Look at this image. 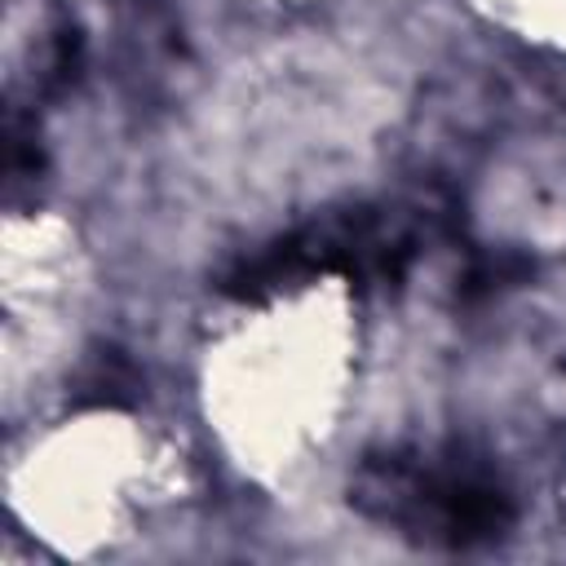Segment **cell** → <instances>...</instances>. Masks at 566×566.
I'll list each match as a JSON object with an SVG mask.
<instances>
[{
  "label": "cell",
  "mask_w": 566,
  "mask_h": 566,
  "mask_svg": "<svg viewBox=\"0 0 566 566\" xmlns=\"http://www.w3.org/2000/svg\"><path fill=\"white\" fill-rule=\"evenodd\" d=\"M349 504L416 544L478 548L513 526V495L495 464L469 447H389L363 455Z\"/></svg>",
  "instance_id": "1"
},
{
  "label": "cell",
  "mask_w": 566,
  "mask_h": 566,
  "mask_svg": "<svg viewBox=\"0 0 566 566\" xmlns=\"http://www.w3.org/2000/svg\"><path fill=\"white\" fill-rule=\"evenodd\" d=\"M137 398H142V371L115 345L93 349L71 376V407L75 411H119V407H133Z\"/></svg>",
  "instance_id": "2"
}]
</instances>
